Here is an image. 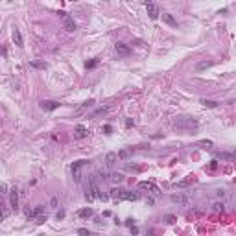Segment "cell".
Masks as SVG:
<instances>
[{
  "label": "cell",
  "mask_w": 236,
  "mask_h": 236,
  "mask_svg": "<svg viewBox=\"0 0 236 236\" xmlns=\"http://www.w3.org/2000/svg\"><path fill=\"white\" fill-rule=\"evenodd\" d=\"M78 234H79V236H90V231H87V229H78Z\"/></svg>",
  "instance_id": "obj_27"
},
{
  "label": "cell",
  "mask_w": 236,
  "mask_h": 236,
  "mask_svg": "<svg viewBox=\"0 0 236 236\" xmlns=\"http://www.w3.org/2000/svg\"><path fill=\"white\" fill-rule=\"evenodd\" d=\"M198 146H201L203 150H210L212 148V140H199Z\"/></svg>",
  "instance_id": "obj_17"
},
{
  "label": "cell",
  "mask_w": 236,
  "mask_h": 236,
  "mask_svg": "<svg viewBox=\"0 0 236 236\" xmlns=\"http://www.w3.org/2000/svg\"><path fill=\"white\" fill-rule=\"evenodd\" d=\"M125 125H127V127H131V125H133V120H131V118H127V120H125Z\"/></svg>",
  "instance_id": "obj_36"
},
{
  "label": "cell",
  "mask_w": 236,
  "mask_h": 236,
  "mask_svg": "<svg viewBox=\"0 0 236 236\" xmlns=\"http://www.w3.org/2000/svg\"><path fill=\"white\" fill-rule=\"evenodd\" d=\"M170 199H172L173 203H186V201H188V198H184V196H172Z\"/></svg>",
  "instance_id": "obj_20"
},
{
  "label": "cell",
  "mask_w": 236,
  "mask_h": 236,
  "mask_svg": "<svg viewBox=\"0 0 236 236\" xmlns=\"http://www.w3.org/2000/svg\"><path fill=\"white\" fill-rule=\"evenodd\" d=\"M92 103H94V100H87V102H85V103H83V107H90V105H92Z\"/></svg>",
  "instance_id": "obj_32"
},
{
  "label": "cell",
  "mask_w": 236,
  "mask_h": 236,
  "mask_svg": "<svg viewBox=\"0 0 236 236\" xmlns=\"http://www.w3.org/2000/svg\"><path fill=\"white\" fill-rule=\"evenodd\" d=\"M116 159H118V153H107V157H105V166L111 168V166L116 162Z\"/></svg>",
  "instance_id": "obj_13"
},
{
  "label": "cell",
  "mask_w": 236,
  "mask_h": 236,
  "mask_svg": "<svg viewBox=\"0 0 236 236\" xmlns=\"http://www.w3.org/2000/svg\"><path fill=\"white\" fill-rule=\"evenodd\" d=\"M192 183H196V177H194V175H190V177H188V179H184V181H179V183H175V186H177V188H184V186L192 184Z\"/></svg>",
  "instance_id": "obj_14"
},
{
  "label": "cell",
  "mask_w": 236,
  "mask_h": 236,
  "mask_svg": "<svg viewBox=\"0 0 236 236\" xmlns=\"http://www.w3.org/2000/svg\"><path fill=\"white\" fill-rule=\"evenodd\" d=\"M96 65H98V59H92V61H87L85 63V68H94Z\"/></svg>",
  "instance_id": "obj_24"
},
{
  "label": "cell",
  "mask_w": 236,
  "mask_h": 236,
  "mask_svg": "<svg viewBox=\"0 0 236 236\" xmlns=\"http://www.w3.org/2000/svg\"><path fill=\"white\" fill-rule=\"evenodd\" d=\"M209 67H212V61H201V63L196 65L198 70H205V68H209Z\"/></svg>",
  "instance_id": "obj_18"
},
{
  "label": "cell",
  "mask_w": 236,
  "mask_h": 236,
  "mask_svg": "<svg viewBox=\"0 0 236 236\" xmlns=\"http://www.w3.org/2000/svg\"><path fill=\"white\" fill-rule=\"evenodd\" d=\"M162 220H164V223H168V225H173V223L177 221V218H175L173 214H166V216H164Z\"/></svg>",
  "instance_id": "obj_19"
},
{
  "label": "cell",
  "mask_w": 236,
  "mask_h": 236,
  "mask_svg": "<svg viewBox=\"0 0 236 236\" xmlns=\"http://www.w3.org/2000/svg\"><path fill=\"white\" fill-rule=\"evenodd\" d=\"M114 50H116L118 56H129V46L124 44V42H116L114 44Z\"/></svg>",
  "instance_id": "obj_8"
},
{
  "label": "cell",
  "mask_w": 236,
  "mask_h": 236,
  "mask_svg": "<svg viewBox=\"0 0 236 236\" xmlns=\"http://www.w3.org/2000/svg\"><path fill=\"white\" fill-rule=\"evenodd\" d=\"M138 186H140V188H144V190H151L153 194H159V188H157L153 183H150V181H140V183H138Z\"/></svg>",
  "instance_id": "obj_9"
},
{
  "label": "cell",
  "mask_w": 236,
  "mask_h": 236,
  "mask_svg": "<svg viewBox=\"0 0 236 236\" xmlns=\"http://www.w3.org/2000/svg\"><path fill=\"white\" fill-rule=\"evenodd\" d=\"M201 103H203L205 107H210V109L218 107V103H216V102H212V100H201Z\"/></svg>",
  "instance_id": "obj_22"
},
{
  "label": "cell",
  "mask_w": 236,
  "mask_h": 236,
  "mask_svg": "<svg viewBox=\"0 0 236 236\" xmlns=\"http://www.w3.org/2000/svg\"><path fill=\"white\" fill-rule=\"evenodd\" d=\"M87 162H89V161H76V162L72 164V177H74L76 183L81 181V168H83Z\"/></svg>",
  "instance_id": "obj_4"
},
{
  "label": "cell",
  "mask_w": 236,
  "mask_h": 236,
  "mask_svg": "<svg viewBox=\"0 0 236 236\" xmlns=\"http://www.w3.org/2000/svg\"><path fill=\"white\" fill-rule=\"evenodd\" d=\"M63 218H65V212H63V210H61V212H57V220H63Z\"/></svg>",
  "instance_id": "obj_37"
},
{
  "label": "cell",
  "mask_w": 236,
  "mask_h": 236,
  "mask_svg": "<svg viewBox=\"0 0 236 236\" xmlns=\"http://www.w3.org/2000/svg\"><path fill=\"white\" fill-rule=\"evenodd\" d=\"M216 196L218 198H225V190H216Z\"/></svg>",
  "instance_id": "obj_31"
},
{
  "label": "cell",
  "mask_w": 236,
  "mask_h": 236,
  "mask_svg": "<svg viewBox=\"0 0 236 236\" xmlns=\"http://www.w3.org/2000/svg\"><path fill=\"white\" fill-rule=\"evenodd\" d=\"M8 216H9V210H8V209H6V207H4V214H2V218H4V220H6V218H8Z\"/></svg>",
  "instance_id": "obj_35"
},
{
  "label": "cell",
  "mask_w": 236,
  "mask_h": 236,
  "mask_svg": "<svg viewBox=\"0 0 236 236\" xmlns=\"http://www.w3.org/2000/svg\"><path fill=\"white\" fill-rule=\"evenodd\" d=\"M92 214H94V212H92V209H89V207H87V209L78 210V216H79V218H90Z\"/></svg>",
  "instance_id": "obj_15"
},
{
  "label": "cell",
  "mask_w": 236,
  "mask_h": 236,
  "mask_svg": "<svg viewBox=\"0 0 236 236\" xmlns=\"http://www.w3.org/2000/svg\"><path fill=\"white\" fill-rule=\"evenodd\" d=\"M46 220H48V218H46V214L44 216H37V223H44Z\"/></svg>",
  "instance_id": "obj_28"
},
{
  "label": "cell",
  "mask_w": 236,
  "mask_h": 236,
  "mask_svg": "<svg viewBox=\"0 0 236 236\" xmlns=\"http://www.w3.org/2000/svg\"><path fill=\"white\" fill-rule=\"evenodd\" d=\"M42 212H44V207L39 205V207H35V210H31V218H33V216H41Z\"/></svg>",
  "instance_id": "obj_23"
},
{
  "label": "cell",
  "mask_w": 236,
  "mask_h": 236,
  "mask_svg": "<svg viewBox=\"0 0 236 236\" xmlns=\"http://www.w3.org/2000/svg\"><path fill=\"white\" fill-rule=\"evenodd\" d=\"M144 6H146V9H148V15H150V19L151 20H155L161 13H159V8L155 6V4H151V2H144Z\"/></svg>",
  "instance_id": "obj_6"
},
{
  "label": "cell",
  "mask_w": 236,
  "mask_h": 236,
  "mask_svg": "<svg viewBox=\"0 0 236 236\" xmlns=\"http://www.w3.org/2000/svg\"><path fill=\"white\" fill-rule=\"evenodd\" d=\"M129 157V150H122L118 151V159H127Z\"/></svg>",
  "instance_id": "obj_25"
},
{
  "label": "cell",
  "mask_w": 236,
  "mask_h": 236,
  "mask_svg": "<svg viewBox=\"0 0 236 236\" xmlns=\"http://www.w3.org/2000/svg\"><path fill=\"white\" fill-rule=\"evenodd\" d=\"M59 17H61V20H63V26H65V30L67 31H76V22H74V19L68 15V13H65V11H59Z\"/></svg>",
  "instance_id": "obj_3"
},
{
  "label": "cell",
  "mask_w": 236,
  "mask_h": 236,
  "mask_svg": "<svg viewBox=\"0 0 236 236\" xmlns=\"http://www.w3.org/2000/svg\"><path fill=\"white\" fill-rule=\"evenodd\" d=\"M87 135H89V129H87L85 125H81V124H79V125L76 127V133H74V136H76V138H85Z\"/></svg>",
  "instance_id": "obj_10"
},
{
  "label": "cell",
  "mask_w": 236,
  "mask_h": 236,
  "mask_svg": "<svg viewBox=\"0 0 236 236\" xmlns=\"http://www.w3.org/2000/svg\"><path fill=\"white\" fill-rule=\"evenodd\" d=\"M11 37H13V42H15V46H19V48H22V35H20V31H19V28L15 26L13 28V31H11Z\"/></svg>",
  "instance_id": "obj_7"
},
{
  "label": "cell",
  "mask_w": 236,
  "mask_h": 236,
  "mask_svg": "<svg viewBox=\"0 0 236 236\" xmlns=\"http://www.w3.org/2000/svg\"><path fill=\"white\" fill-rule=\"evenodd\" d=\"M172 127H173L177 133L188 135V133H194V131L199 127V122H198L196 118H192V116H177V118L173 120Z\"/></svg>",
  "instance_id": "obj_1"
},
{
  "label": "cell",
  "mask_w": 236,
  "mask_h": 236,
  "mask_svg": "<svg viewBox=\"0 0 236 236\" xmlns=\"http://www.w3.org/2000/svg\"><path fill=\"white\" fill-rule=\"evenodd\" d=\"M214 210H223V203H214Z\"/></svg>",
  "instance_id": "obj_29"
},
{
  "label": "cell",
  "mask_w": 236,
  "mask_h": 236,
  "mask_svg": "<svg viewBox=\"0 0 236 236\" xmlns=\"http://www.w3.org/2000/svg\"><path fill=\"white\" fill-rule=\"evenodd\" d=\"M50 207H57V199H56V198L50 199Z\"/></svg>",
  "instance_id": "obj_33"
},
{
  "label": "cell",
  "mask_w": 236,
  "mask_h": 236,
  "mask_svg": "<svg viewBox=\"0 0 236 236\" xmlns=\"http://www.w3.org/2000/svg\"><path fill=\"white\" fill-rule=\"evenodd\" d=\"M232 155H234V159H236V150H234V151H232Z\"/></svg>",
  "instance_id": "obj_38"
},
{
  "label": "cell",
  "mask_w": 236,
  "mask_h": 236,
  "mask_svg": "<svg viewBox=\"0 0 236 236\" xmlns=\"http://www.w3.org/2000/svg\"><path fill=\"white\" fill-rule=\"evenodd\" d=\"M31 68H46V63H41V61H31L30 63Z\"/></svg>",
  "instance_id": "obj_21"
},
{
  "label": "cell",
  "mask_w": 236,
  "mask_h": 236,
  "mask_svg": "<svg viewBox=\"0 0 236 236\" xmlns=\"http://www.w3.org/2000/svg\"><path fill=\"white\" fill-rule=\"evenodd\" d=\"M161 17H162V20H164L168 26H177V20L173 19V15H170V13H162Z\"/></svg>",
  "instance_id": "obj_12"
},
{
  "label": "cell",
  "mask_w": 236,
  "mask_h": 236,
  "mask_svg": "<svg viewBox=\"0 0 236 236\" xmlns=\"http://www.w3.org/2000/svg\"><path fill=\"white\" fill-rule=\"evenodd\" d=\"M59 105L61 103L59 102H54V100H42L41 102V109H44V111H56Z\"/></svg>",
  "instance_id": "obj_5"
},
{
  "label": "cell",
  "mask_w": 236,
  "mask_h": 236,
  "mask_svg": "<svg viewBox=\"0 0 236 236\" xmlns=\"http://www.w3.org/2000/svg\"><path fill=\"white\" fill-rule=\"evenodd\" d=\"M218 159H221V161H232L234 155L232 153H227V151H221V153H218Z\"/></svg>",
  "instance_id": "obj_16"
},
{
  "label": "cell",
  "mask_w": 236,
  "mask_h": 236,
  "mask_svg": "<svg viewBox=\"0 0 236 236\" xmlns=\"http://www.w3.org/2000/svg\"><path fill=\"white\" fill-rule=\"evenodd\" d=\"M103 131L109 135V133H113V127H111V125H103Z\"/></svg>",
  "instance_id": "obj_30"
},
{
  "label": "cell",
  "mask_w": 236,
  "mask_h": 236,
  "mask_svg": "<svg viewBox=\"0 0 236 236\" xmlns=\"http://www.w3.org/2000/svg\"><path fill=\"white\" fill-rule=\"evenodd\" d=\"M109 196H111V198H114V199H129V201H136V199H140V194L125 192V190H122V188H113Z\"/></svg>",
  "instance_id": "obj_2"
},
{
  "label": "cell",
  "mask_w": 236,
  "mask_h": 236,
  "mask_svg": "<svg viewBox=\"0 0 236 236\" xmlns=\"http://www.w3.org/2000/svg\"><path fill=\"white\" fill-rule=\"evenodd\" d=\"M216 168H218V162H216V161H212V162H210V170H216Z\"/></svg>",
  "instance_id": "obj_34"
},
{
  "label": "cell",
  "mask_w": 236,
  "mask_h": 236,
  "mask_svg": "<svg viewBox=\"0 0 236 236\" xmlns=\"http://www.w3.org/2000/svg\"><path fill=\"white\" fill-rule=\"evenodd\" d=\"M122 179H124V175H122V173H113V181H114V183H120Z\"/></svg>",
  "instance_id": "obj_26"
},
{
  "label": "cell",
  "mask_w": 236,
  "mask_h": 236,
  "mask_svg": "<svg viewBox=\"0 0 236 236\" xmlns=\"http://www.w3.org/2000/svg\"><path fill=\"white\" fill-rule=\"evenodd\" d=\"M9 203H11V209H13V210H17V209H19V192H17V190H11Z\"/></svg>",
  "instance_id": "obj_11"
}]
</instances>
